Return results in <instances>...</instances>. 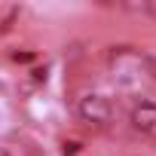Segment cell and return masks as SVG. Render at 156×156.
<instances>
[{
  "label": "cell",
  "mask_w": 156,
  "mask_h": 156,
  "mask_svg": "<svg viewBox=\"0 0 156 156\" xmlns=\"http://www.w3.org/2000/svg\"><path fill=\"white\" fill-rule=\"evenodd\" d=\"M76 150H80V144H76V141H70V144H64V156H73Z\"/></svg>",
  "instance_id": "4"
},
{
  "label": "cell",
  "mask_w": 156,
  "mask_h": 156,
  "mask_svg": "<svg viewBox=\"0 0 156 156\" xmlns=\"http://www.w3.org/2000/svg\"><path fill=\"white\" fill-rule=\"evenodd\" d=\"M119 9L135 16H156V0H129V3H119Z\"/></svg>",
  "instance_id": "3"
},
{
  "label": "cell",
  "mask_w": 156,
  "mask_h": 156,
  "mask_svg": "<svg viewBox=\"0 0 156 156\" xmlns=\"http://www.w3.org/2000/svg\"><path fill=\"white\" fill-rule=\"evenodd\" d=\"M76 116L83 122H89V126H107L113 119V107H110V101L104 95L89 92V95H83L76 101Z\"/></svg>",
  "instance_id": "1"
},
{
  "label": "cell",
  "mask_w": 156,
  "mask_h": 156,
  "mask_svg": "<svg viewBox=\"0 0 156 156\" xmlns=\"http://www.w3.org/2000/svg\"><path fill=\"white\" fill-rule=\"evenodd\" d=\"M31 58H34V55H31V52H22V55H19V52H16V61H31Z\"/></svg>",
  "instance_id": "5"
},
{
  "label": "cell",
  "mask_w": 156,
  "mask_h": 156,
  "mask_svg": "<svg viewBox=\"0 0 156 156\" xmlns=\"http://www.w3.org/2000/svg\"><path fill=\"white\" fill-rule=\"evenodd\" d=\"M129 122H132L135 132H141V135H153V132H156V104H153V101H141V104H135Z\"/></svg>",
  "instance_id": "2"
},
{
  "label": "cell",
  "mask_w": 156,
  "mask_h": 156,
  "mask_svg": "<svg viewBox=\"0 0 156 156\" xmlns=\"http://www.w3.org/2000/svg\"><path fill=\"white\" fill-rule=\"evenodd\" d=\"M0 156H9V153H6V150H3V147H0Z\"/></svg>",
  "instance_id": "6"
}]
</instances>
